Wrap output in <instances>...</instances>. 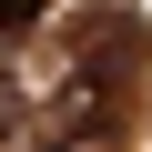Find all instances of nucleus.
Wrapping results in <instances>:
<instances>
[{"instance_id": "nucleus-1", "label": "nucleus", "mask_w": 152, "mask_h": 152, "mask_svg": "<svg viewBox=\"0 0 152 152\" xmlns=\"http://www.w3.org/2000/svg\"><path fill=\"white\" fill-rule=\"evenodd\" d=\"M132 20H102L91 51L71 61V91H61V122L51 132H81V142H122V112H132Z\"/></svg>"}, {"instance_id": "nucleus-2", "label": "nucleus", "mask_w": 152, "mask_h": 152, "mask_svg": "<svg viewBox=\"0 0 152 152\" xmlns=\"http://www.w3.org/2000/svg\"><path fill=\"white\" fill-rule=\"evenodd\" d=\"M41 10H51V0H0V41H20V31H41Z\"/></svg>"}, {"instance_id": "nucleus-3", "label": "nucleus", "mask_w": 152, "mask_h": 152, "mask_svg": "<svg viewBox=\"0 0 152 152\" xmlns=\"http://www.w3.org/2000/svg\"><path fill=\"white\" fill-rule=\"evenodd\" d=\"M41 152H112V142H81V132H51Z\"/></svg>"}]
</instances>
